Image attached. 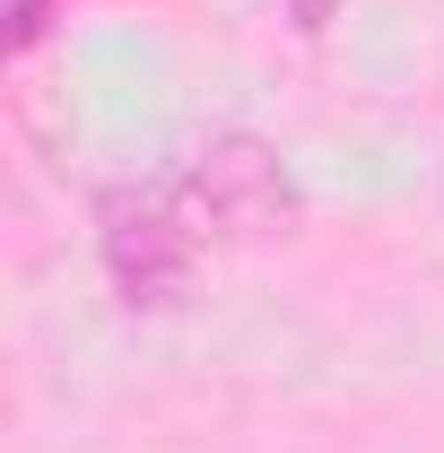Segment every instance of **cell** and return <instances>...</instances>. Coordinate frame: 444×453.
Listing matches in <instances>:
<instances>
[{
	"label": "cell",
	"instance_id": "cell-1",
	"mask_svg": "<svg viewBox=\"0 0 444 453\" xmlns=\"http://www.w3.org/2000/svg\"><path fill=\"white\" fill-rule=\"evenodd\" d=\"M166 192L183 226L210 244H262L296 226V166L279 157L262 131H210L183 166H166Z\"/></svg>",
	"mask_w": 444,
	"mask_h": 453
},
{
	"label": "cell",
	"instance_id": "cell-2",
	"mask_svg": "<svg viewBox=\"0 0 444 453\" xmlns=\"http://www.w3.org/2000/svg\"><path fill=\"white\" fill-rule=\"evenodd\" d=\"M96 262L131 314H174L201 280V235L183 226L166 174L149 183H105L96 192Z\"/></svg>",
	"mask_w": 444,
	"mask_h": 453
},
{
	"label": "cell",
	"instance_id": "cell-3",
	"mask_svg": "<svg viewBox=\"0 0 444 453\" xmlns=\"http://www.w3.org/2000/svg\"><path fill=\"white\" fill-rule=\"evenodd\" d=\"M332 18V0H296V27H323Z\"/></svg>",
	"mask_w": 444,
	"mask_h": 453
}]
</instances>
